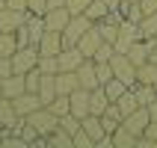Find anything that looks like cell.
<instances>
[{"label": "cell", "mask_w": 157, "mask_h": 148, "mask_svg": "<svg viewBox=\"0 0 157 148\" xmlns=\"http://www.w3.org/2000/svg\"><path fill=\"white\" fill-rule=\"evenodd\" d=\"M95 74H98V86H104L107 80H113V65L110 62H95Z\"/></svg>", "instance_id": "34"}, {"label": "cell", "mask_w": 157, "mask_h": 148, "mask_svg": "<svg viewBox=\"0 0 157 148\" xmlns=\"http://www.w3.org/2000/svg\"><path fill=\"white\" fill-rule=\"evenodd\" d=\"M83 15H89L92 21H101V18L110 15V6H107V0H92V3L86 6V12H83Z\"/></svg>", "instance_id": "30"}, {"label": "cell", "mask_w": 157, "mask_h": 148, "mask_svg": "<svg viewBox=\"0 0 157 148\" xmlns=\"http://www.w3.org/2000/svg\"><path fill=\"white\" fill-rule=\"evenodd\" d=\"M44 139H48V148H74V142H71V133H65L62 127H56L53 133H48Z\"/></svg>", "instance_id": "25"}, {"label": "cell", "mask_w": 157, "mask_h": 148, "mask_svg": "<svg viewBox=\"0 0 157 148\" xmlns=\"http://www.w3.org/2000/svg\"><path fill=\"white\" fill-rule=\"evenodd\" d=\"M68 101H71V113L77 116V119H83V116H89V89H74L68 95Z\"/></svg>", "instance_id": "17"}, {"label": "cell", "mask_w": 157, "mask_h": 148, "mask_svg": "<svg viewBox=\"0 0 157 148\" xmlns=\"http://www.w3.org/2000/svg\"><path fill=\"white\" fill-rule=\"evenodd\" d=\"M21 44H18V36L15 33H0V56H12Z\"/></svg>", "instance_id": "29"}, {"label": "cell", "mask_w": 157, "mask_h": 148, "mask_svg": "<svg viewBox=\"0 0 157 148\" xmlns=\"http://www.w3.org/2000/svg\"><path fill=\"white\" fill-rule=\"evenodd\" d=\"M157 44V39H136V42L128 47V59L140 68L142 62H148V53H151V47Z\"/></svg>", "instance_id": "10"}, {"label": "cell", "mask_w": 157, "mask_h": 148, "mask_svg": "<svg viewBox=\"0 0 157 148\" xmlns=\"http://www.w3.org/2000/svg\"><path fill=\"white\" fill-rule=\"evenodd\" d=\"M136 39H140V24H133V21L122 18V24H119V36H116L113 47H116L119 53H128V47H131Z\"/></svg>", "instance_id": "5"}, {"label": "cell", "mask_w": 157, "mask_h": 148, "mask_svg": "<svg viewBox=\"0 0 157 148\" xmlns=\"http://www.w3.org/2000/svg\"><path fill=\"white\" fill-rule=\"evenodd\" d=\"M24 119L36 127V133H39V136H48V133H53L56 127H59V116H53L48 107H39V110H33V113L24 116Z\"/></svg>", "instance_id": "1"}, {"label": "cell", "mask_w": 157, "mask_h": 148, "mask_svg": "<svg viewBox=\"0 0 157 148\" xmlns=\"http://www.w3.org/2000/svg\"><path fill=\"white\" fill-rule=\"evenodd\" d=\"M145 139H148L151 148H157V122H148V127H145V133H142Z\"/></svg>", "instance_id": "42"}, {"label": "cell", "mask_w": 157, "mask_h": 148, "mask_svg": "<svg viewBox=\"0 0 157 148\" xmlns=\"http://www.w3.org/2000/svg\"><path fill=\"white\" fill-rule=\"evenodd\" d=\"M154 39H157V36H154Z\"/></svg>", "instance_id": "50"}, {"label": "cell", "mask_w": 157, "mask_h": 148, "mask_svg": "<svg viewBox=\"0 0 157 148\" xmlns=\"http://www.w3.org/2000/svg\"><path fill=\"white\" fill-rule=\"evenodd\" d=\"M27 9H12V6H3L0 9V33H15L18 27H24L27 21Z\"/></svg>", "instance_id": "6"}, {"label": "cell", "mask_w": 157, "mask_h": 148, "mask_svg": "<svg viewBox=\"0 0 157 148\" xmlns=\"http://www.w3.org/2000/svg\"><path fill=\"white\" fill-rule=\"evenodd\" d=\"M74 74H77L80 86H83V89H89V92H92V89L98 86V74H95V59H83V62H80V68L74 71Z\"/></svg>", "instance_id": "15"}, {"label": "cell", "mask_w": 157, "mask_h": 148, "mask_svg": "<svg viewBox=\"0 0 157 148\" xmlns=\"http://www.w3.org/2000/svg\"><path fill=\"white\" fill-rule=\"evenodd\" d=\"M27 12H33V15H44V12H48V0H27Z\"/></svg>", "instance_id": "38"}, {"label": "cell", "mask_w": 157, "mask_h": 148, "mask_svg": "<svg viewBox=\"0 0 157 148\" xmlns=\"http://www.w3.org/2000/svg\"><path fill=\"white\" fill-rule=\"evenodd\" d=\"M154 36H157V12H151L140 21V39H154Z\"/></svg>", "instance_id": "28"}, {"label": "cell", "mask_w": 157, "mask_h": 148, "mask_svg": "<svg viewBox=\"0 0 157 148\" xmlns=\"http://www.w3.org/2000/svg\"><path fill=\"white\" fill-rule=\"evenodd\" d=\"M18 124H21V116H18V110L12 107V98H0V127L15 131Z\"/></svg>", "instance_id": "14"}, {"label": "cell", "mask_w": 157, "mask_h": 148, "mask_svg": "<svg viewBox=\"0 0 157 148\" xmlns=\"http://www.w3.org/2000/svg\"><path fill=\"white\" fill-rule=\"evenodd\" d=\"M110 65H113V77H119L122 83H128L131 89L136 86V65L128 59V53H119V51H116L113 56H110Z\"/></svg>", "instance_id": "3"}, {"label": "cell", "mask_w": 157, "mask_h": 148, "mask_svg": "<svg viewBox=\"0 0 157 148\" xmlns=\"http://www.w3.org/2000/svg\"><path fill=\"white\" fill-rule=\"evenodd\" d=\"M136 83H148V86H157V62H142L136 68Z\"/></svg>", "instance_id": "24"}, {"label": "cell", "mask_w": 157, "mask_h": 148, "mask_svg": "<svg viewBox=\"0 0 157 148\" xmlns=\"http://www.w3.org/2000/svg\"><path fill=\"white\" fill-rule=\"evenodd\" d=\"M133 95H136L140 107H148L151 101L157 98V89H154V86H148V83H136V86H133Z\"/></svg>", "instance_id": "26"}, {"label": "cell", "mask_w": 157, "mask_h": 148, "mask_svg": "<svg viewBox=\"0 0 157 148\" xmlns=\"http://www.w3.org/2000/svg\"><path fill=\"white\" fill-rule=\"evenodd\" d=\"M59 127H62L65 133H71V136H74V133L80 131V119H77L74 113H65V116H59Z\"/></svg>", "instance_id": "33"}, {"label": "cell", "mask_w": 157, "mask_h": 148, "mask_svg": "<svg viewBox=\"0 0 157 148\" xmlns=\"http://www.w3.org/2000/svg\"><path fill=\"white\" fill-rule=\"evenodd\" d=\"M101 44H104V36H101V30H98V27L92 24V27H89V30H86V33L80 36L77 47H80V53H83L86 59H92V56H95V51H98V47H101Z\"/></svg>", "instance_id": "7"}, {"label": "cell", "mask_w": 157, "mask_h": 148, "mask_svg": "<svg viewBox=\"0 0 157 148\" xmlns=\"http://www.w3.org/2000/svg\"><path fill=\"white\" fill-rule=\"evenodd\" d=\"M39 71H44V74H56V71H59L56 56H39Z\"/></svg>", "instance_id": "36"}, {"label": "cell", "mask_w": 157, "mask_h": 148, "mask_svg": "<svg viewBox=\"0 0 157 148\" xmlns=\"http://www.w3.org/2000/svg\"><path fill=\"white\" fill-rule=\"evenodd\" d=\"M113 104H119L122 116H128V113H133V110L140 107V101H136V95H133V89H128V92H122V95H119V101H113Z\"/></svg>", "instance_id": "27"}, {"label": "cell", "mask_w": 157, "mask_h": 148, "mask_svg": "<svg viewBox=\"0 0 157 148\" xmlns=\"http://www.w3.org/2000/svg\"><path fill=\"white\" fill-rule=\"evenodd\" d=\"M113 53H116V47H113L110 42H104V44L95 51V56H92V59H95V62H110V56H113Z\"/></svg>", "instance_id": "37"}, {"label": "cell", "mask_w": 157, "mask_h": 148, "mask_svg": "<svg viewBox=\"0 0 157 148\" xmlns=\"http://www.w3.org/2000/svg\"><path fill=\"white\" fill-rule=\"evenodd\" d=\"M56 95H59L56 92V74H44L42 71V80H39V98H42V104H51Z\"/></svg>", "instance_id": "20"}, {"label": "cell", "mask_w": 157, "mask_h": 148, "mask_svg": "<svg viewBox=\"0 0 157 148\" xmlns=\"http://www.w3.org/2000/svg\"><path fill=\"white\" fill-rule=\"evenodd\" d=\"M59 6H65V0H48V9H59Z\"/></svg>", "instance_id": "46"}, {"label": "cell", "mask_w": 157, "mask_h": 148, "mask_svg": "<svg viewBox=\"0 0 157 148\" xmlns=\"http://www.w3.org/2000/svg\"><path fill=\"white\" fill-rule=\"evenodd\" d=\"M74 89H80V80L74 71H56V92L59 95H71Z\"/></svg>", "instance_id": "21"}, {"label": "cell", "mask_w": 157, "mask_h": 148, "mask_svg": "<svg viewBox=\"0 0 157 148\" xmlns=\"http://www.w3.org/2000/svg\"><path fill=\"white\" fill-rule=\"evenodd\" d=\"M36 65H39V47L36 44H21L12 53V68H15V74H27Z\"/></svg>", "instance_id": "4"}, {"label": "cell", "mask_w": 157, "mask_h": 148, "mask_svg": "<svg viewBox=\"0 0 157 148\" xmlns=\"http://www.w3.org/2000/svg\"><path fill=\"white\" fill-rule=\"evenodd\" d=\"M148 116H151V122H157V98L148 104Z\"/></svg>", "instance_id": "45"}, {"label": "cell", "mask_w": 157, "mask_h": 148, "mask_svg": "<svg viewBox=\"0 0 157 148\" xmlns=\"http://www.w3.org/2000/svg\"><path fill=\"white\" fill-rule=\"evenodd\" d=\"M6 6H12V9H27V0H6Z\"/></svg>", "instance_id": "44"}, {"label": "cell", "mask_w": 157, "mask_h": 148, "mask_svg": "<svg viewBox=\"0 0 157 148\" xmlns=\"http://www.w3.org/2000/svg\"><path fill=\"white\" fill-rule=\"evenodd\" d=\"M9 74H15V68H12V56H0V80L9 77Z\"/></svg>", "instance_id": "41"}, {"label": "cell", "mask_w": 157, "mask_h": 148, "mask_svg": "<svg viewBox=\"0 0 157 148\" xmlns=\"http://www.w3.org/2000/svg\"><path fill=\"white\" fill-rule=\"evenodd\" d=\"M154 89H157V86H154Z\"/></svg>", "instance_id": "51"}, {"label": "cell", "mask_w": 157, "mask_h": 148, "mask_svg": "<svg viewBox=\"0 0 157 148\" xmlns=\"http://www.w3.org/2000/svg\"><path fill=\"white\" fill-rule=\"evenodd\" d=\"M110 136H113V148H136V133H131L124 124H119Z\"/></svg>", "instance_id": "23"}, {"label": "cell", "mask_w": 157, "mask_h": 148, "mask_svg": "<svg viewBox=\"0 0 157 148\" xmlns=\"http://www.w3.org/2000/svg\"><path fill=\"white\" fill-rule=\"evenodd\" d=\"M133 3H140V0H133Z\"/></svg>", "instance_id": "49"}, {"label": "cell", "mask_w": 157, "mask_h": 148, "mask_svg": "<svg viewBox=\"0 0 157 148\" xmlns=\"http://www.w3.org/2000/svg\"><path fill=\"white\" fill-rule=\"evenodd\" d=\"M12 107H15L18 116L24 119V116H30L33 110H39V107H44V104H42V98H39V92H24V95L12 98Z\"/></svg>", "instance_id": "13"}, {"label": "cell", "mask_w": 157, "mask_h": 148, "mask_svg": "<svg viewBox=\"0 0 157 148\" xmlns=\"http://www.w3.org/2000/svg\"><path fill=\"white\" fill-rule=\"evenodd\" d=\"M80 127H83V131L89 133V136H92V139H101V136H107V131H104V124H101V116H83V119H80Z\"/></svg>", "instance_id": "22"}, {"label": "cell", "mask_w": 157, "mask_h": 148, "mask_svg": "<svg viewBox=\"0 0 157 148\" xmlns=\"http://www.w3.org/2000/svg\"><path fill=\"white\" fill-rule=\"evenodd\" d=\"M36 47H39V56H56V53L65 47V44H62V33H56V30H44Z\"/></svg>", "instance_id": "9"}, {"label": "cell", "mask_w": 157, "mask_h": 148, "mask_svg": "<svg viewBox=\"0 0 157 148\" xmlns=\"http://www.w3.org/2000/svg\"><path fill=\"white\" fill-rule=\"evenodd\" d=\"M89 3H92V0H65V6H68L71 15H80V12H86Z\"/></svg>", "instance_id": "39"}, {"label": "cell", "mask_w": 157, "mask_h": 148, "mask_svg": "<svg viewBox=\"0 0 157 148\" xmlns=\"http://www.w3.org/2000/svg\"><path fill=\"white\" fill-rule=\"evenodd\" d=\"M92 24H95V21H92L89 15H83V12H80V15H71L68 27L62 30V44H65V47H74V44L80 42V36L86 33Z\"/></svg>", "instance_id": "2"}, {"label": "cell", "mask_w": 157, "mask_h": 148, "mask_svg": "<svg viewBox=\"0 0 157 148\" xmlns=\"http://www.w3.org/2000/svg\"><path fill=\"white\" fill-rule=\"evenodd\" d=\"M86 59L83 53H80V47L74 44V47H62L59 53H56V62H59V71H77L80 62Z\"/></svg>", "instance_id": "12"}, {"label": "cell", "mask_w": 157, "mask_h": 148, "mask_svg": "<svg viewBox=\"0 0 157 148\" xmlns=\"http://www.w3.org/2000/svg\"><path fill=\"white\" fill-rule=\"evenodd\" d=\"M44 107H48L53 116H65V113H71V101H68V95H56L51 104H44Z\"/></svg>", "instance_id": "32"}, {"label": "cell", "mask_w": 157, "mask_h": 148, "mask_svg": "<svg viewBox=\"0 0 157 148\" xmlns=\"http://www.w3.org/2000/svg\"><path fill=\"white\" fill-rule=\"evenodd\" d=\"M0 98H3V89H0Z\"/></svg>", "instance_id": "48"}, {"label": "cell", "mask_w": 157, "mask_h": 148, "mask_svg": "<svg viewBox=\"0 0 157 148\" xmlns=\"http://www.w3.org/2000/svg\"><path fill=\"white\" fill-rule=\"evenodd\" d=\"M140 9H142V18L157 12V0H140Z\"/></svg>", "instance_id": "43"}, {"label": "cell", "mask_w": 157, "mask_h": 148, "mask_svg": "<svg viewBox=\"0 0 157 148\" xmlns=\"http://www.w3.org/2000/svg\"><path fill=\"white\" fill-rule=\"evenodd\" d=\"M71 142H74V148H95V139H92V136H89L83 127H80V131L71 136Z\"/></svg>", "instance_id": "35"}, {"label": "cell", "mask_w": 157, "mask_h": 148, "mask_svg": "<svg viewBox=\"0 0 157 148\" xmlns=\"http://www.w3.org/2000/svg\"><path fill=\"white\" fill-rule=\"evenodd\" d=\"M101 124H104V131H107V133H113L116 127H119V124H122V119H116V116H110V113H104V116H101Z\"/></svg>", "instance_id": "40"}, {"label": "cell", "mask_w": 157, "mask_h": 148, "mask_svg": "<svg viewBox=\"0 0 157 148\" xmlns=\"http://www.w3.org/2000/svg\"><path fill=\"white\" fill-rule=\"evenodd\" d=\"M128 83H122V80L119 77H113V80H107L104 83V92H107V98H110V101H119V95H122V92H128Z\"/></svg>", "instance_id": "31"}, {"label": "cell", "mask_w": 157, "mask_h": 148, "mask_svg": "<svg viewBox=\"0 0 157 148\" xmlns=\"http://www.w3.org/2000/svg\"><path fill=\"white\" fill-rule=\"evenodd\" d=\"M24 30H27V39H30V44H39V39H42V33H44V15H27V21H24Z\"/></svg>", "instance_id": "19"}, {"label": "cell", "mask_w": 157, "mask_h": 148, "mask_svg": "<svg viewBox=\"0 0 157 148\" xmlns=\"http://www.w3.org/2000/svg\"><path fill=\"white\" fill-rule=\"evenodd\" d=\"M0 89H3V98H18L27 92V83H24V74H9V77L0 80Z\"/></svg>", "instance_id": "16"}, {"label": "cell", "mask_w": 157, "mask_h": 148, "mask_svg": "<svg viewBox=\"0 0 157 148\" xmlns=\"http://www.w3.org/2000/svg\"><path fill=\"white\" fill-rule=\"evenodd\" d=\"M113 104L110 98H107V92H104V86H95L92 92H89V113L92 116H104V110Z\"/></svg>", "instance_id": "18"}, {"label": "cell", "mask_w": 157, "mask_h": 148, "mask_svg": "<svg viewBox=\"0 0 157 148\" xmlns=\"http://www.w3.org/2000/svg\"><path fill=\"white\" fill-rule=\"evenodd\" d=\"M148 59H151V62H157V44H154V47H151V53H148Z\"/></svg>", "instance_id": "47"}, {"label": "cell", "mask_w": 157, "mask_h": 148, "mask_svg": "<svg viewBox=\"0 0 157 148\" xmlns=\"http://www.w3.org/2000/svg\"><path fill=\"white\" fill-rule=\"evenodd\" d=\"M148 122H151V116H148V107H136L133 113H128V116L122 119V124H124V127H128L131 133H136V136H142V133H145Z\"/></svg>", "instance_id": "8"}, {"label": "cell", "mask_w": 157, "mask_h": 148, "mask_svg": "<svg viewBox=\"0 0 157 148\" xmlns=\"http://www.w3.org/2000/svg\"><path fill=\"white\" fill-rule=\"evenodd\" d=\"M68 21H71V12H68V6L48 9V12H44V30H56V33H62V30L68 27Z\"/></svg>", "instance_id": "11"}]
</instances>
